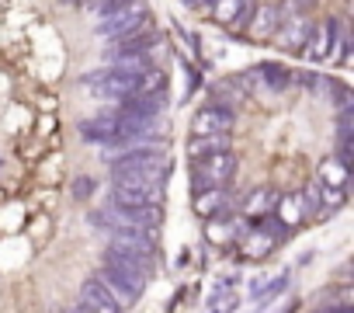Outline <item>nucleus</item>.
I'll return each instance as SVG.
<instances>
[{
	"mask_svg": "<svg viewBox=\"0 0 354 313\" xmlns=\"http://www.w3.org/2000/svg\"><path fill=\"white\" fill-rule=\"evenodd\" d=\"M188 8H209V0H185Z\"/></svg>",
	"mask_w": 354,
	"mask_h": 313,
	"instance_id": "nucleus-28",
	"label": "nucleus"
},
{
	"mask_svg": "<svg viewBox=\"0 0 354 313\" xmlns=\"http://www.w3.org/2000/svg\"><path fill=\"white\" fill-rule=\"evenodd\" d=\"M108 251H118L146 268H153V254H156V237L142 233V230H108Z\"/></svg>",
	"mask_w": 354,
	"mask_h": 313,
	"instance_id": "nucleus-7",
	"label": "nucleus"
},
{
	"mask_svg": "<svg viewBox=\"0 0 354 313\" xmlns=\"http://www.w3.org/2000/svg\"><path fill=\"white\" fill-rule=\"evenodd\" d=\"M163 195L167 192H156V188H132V185L111 181V202L115 206H163Z\"/></svg>",
	"mask_w": 354,
	"mask_h": 313,
	"instance_id": "nucleus-16",
	"label": "nucleus"
},
{
	"mask_svg": "<svg viewBox=\"0 0 354 313\" xmlns=\"http://www.w3.org/2000/svg\"><path fill=\"white\" fill-rule=\"evenodd\" d=\"M111 178L118 175H163L170 178V156L163 150H125L122 156H111Z\"/></svg>",
	"mask_w": 354,
	"mask_h": 313,
	"instance_id": "nucleus-6",
	"label": "nucleus"
},
{
	"mask_svg": "<svg viewBox=\"0 0 354 313\" xmlns=\"http://www.w3.org/2000/svg\"><path fill=\"white\" fill-rule=\"evenodd\" d=\"M250 11H254V0H209L212 21L223 28H233V32H243Z\"/></svg>",
	"mask_w": 354,
	"mask_h": 313,
	"instance_id": "nucleus-12",
	"label": "nucleus"
},
{
	"mask_svg": "<svg viewBox=\"0 0 354 313\" xmlns=\"http://www.w3.org/2000/svg\"><path fill=\"white\" fill-rule=\"evenodd\" d=\"M91 192H94V181H91V178H80V181L73 185V195H77L80 202H84V199L91 195Z\"/></svg>",
	"mask_w": 354,
	"mask_h": 313,
	"instance_id": "nucleus-26",
	"label": "nucleus"
},
{
	"mask_svg": "<svg viewBox=\"0 0 354 313\" xmlns=\"http://www.w3.org/2000/svg\"><path fill=\"white\" fill-rule=\"evenodd\" d=\"M278 21H281V4H254L243 32L254 39V42H271L274 32H278Z\"/></svg>",
	"mask_w": 354,
	"mask_h": 313,
	"instance_id": "nucleus-11",
	"label": "nucleus"
},
{
	"mask_svg": "<svg viewBox=\"0 0 354 313\" xmlns=\"http://www.w3.org/2000/svg\"><path fill=\"white\" fill-rule=\"evenodd\" d=\"M230 136H192V143H188V156L192 161H198V156H209V153H223V150H230Z\"/></svg>",
	"mask_w": 354,
	"mask_h": 313,
	"instance_id": "nucleus-22",
	"label": "nucleus"
},
{
	"mask_svg": "<svg viewBox=\"0 0 354 313\" xmlns=\"http://www.w3.org/2000/svg\"><path fill=\"white\" fill-rule=\"evenodd\" d=\"M149 271H153V268H146V265H139V261H132V258H125V254H118V251H108L104 261H101L97 278H101V285L111 292V299L125 310V306H132V303L142 299Z\"/></svg>",
	"mask_w": 354,
	"mask_h": 313,
	"instance_id": "nucleus-1",
	"label": "nucleus"
},
{
	"mask_svg": "<svg viewBox=\"0 0 354 313\" xmlns=\"http://www.w3.org/2000/svg\"><path fill=\"white\" fill-rule=\"evenodd\" d=\"M309 32H313V21L306 11H285L281 8V21H278V32H274V46L285 49V53H302L306 42H309Z\"/></svg>",
	"mask_w": 354,
	"mask_h": 313,
	"instance_id": "nucleus-9",
	"label": "nucleus"
},
{
	"mask_svg": "<svg viewBox=\"0 0 354 313\" xmlns=\"http://www.w3.org/2000/svg\"><path fill=\"white\" fill-rule=\"evenodd\" d=\"M236 244H240V254H243V258H250V261H261V258H268V254L278 247V237H274V233H271L264 223H257L254 230H243Z\"/></svg>",
	"mask_w": 354,
	"mask_h": 313,
	"instance_id": "nucleus-14",
	"label": "nucleus"
},
{
	"mask_svg": "<svg viewBox=\"0 0 354 313\" xmlns=\"http://www.w3.org/2000/svg\"><path fill=\"white\" fill-rule=\"evenodd\" d=\"M139 28H149V8L146 0H132V4H122V8H111L101 15L97 21V35L104 42H115L122 35H132Z\"/></svg>",
	"mask_w": 354,
	"mask_h": 313,
	"instance_id": "nucleus-3",
	"label": "nucleus"
},
{
	"mask_svg": "<svg viewBox=\"0 0 354 313\" xmlns=\"http://www.w3.org/2000/svg\"><path fill=\"white\" fill-rule=\"evenodd\" d=\"M330 313H354L351 306H340V310H330Z\"/></svg>",
	"mask_w": 354,
	"mask_h": 313,
	"instance_id": "nucleus-30",
	"label": "nucleus"
},
{
	"mask_svg": "<svg viewBox=\"0 0 354 313\" xmlns=\"http://www.w3.org/2000/svg\"><path fill=\"white\" fill-rule=\"evenodd\" d=\"M319 185L326 188H344L347 185V164H340L337 156H326L319 164Z\"/></svg>",
	"mask_w": 354,
	"mask_h": 313,
	"instance_id": "nucleus-23",
	"label": "nucleus"
},
{
	"mask_svg": "<svg viewBox=\"0 0 354 313\" xmlns=\"http://www.w3.org/2000/svg\"><path fill=\"white\" fill-rule=\"evenodd\" d=\"M240 303V296L233 292V278L230 282H219L216 292H212V303H209V313H233Z\"/></svg>",
	"mask_w": 354,
	"mask_h": 313,
	"instance_id": "nucleus-24",
	"label": "nucleus"
},
{
	"mask_svg": "<svg viewBox=\"0 0 354 313\" xmlns=\"http://www.w3.org/2000/svg\"><path fill=\"white\" fill-rule=\"evenodd\" d=\"M94 226L104 230H142V233H156L163 226V206H115L108 202L104 209L91 213Z\"/></svg>",
	"mask_w": 354,
	"mask_h": 313,
	"instance_id": "nucleus-2",
	"label": "nucleus"
},
{
	"mask_svg": "<svg viewBox=\"0 0 354 313\" xmlns=\"http://www.w3.org/2000/svg\"><path fill=\"white\" fill-rule=\"evenodd\" d=\"M302 53H306L309 63H326V60H333V56L347 60V32L340 28L337 18H326V21L313 25L309 42H306Z\"/></svg>",
	"mask_w": 354,
	"mask_h": 313,
	"instance_id": "nucleus-4",
	"label": "nucleus"
},
{
	"mask_svg": "<svg viewBox=\"0 0 354 313\" xmlns=\"http://www.w3.org/2000/svg\"><path fill=\"white\" fill-rule=\"evenodd\" d=\"M254 87V91H288V84H292V73L285 70V66H278V63H264V66H254L247 77H243V87Z\"/></svg>",
	"mask_w": 354,
	"mask_h": 313,
	"instance_id": "nucleus-13",
	"label": "nucleus"
},
{
	"mask_svg": "<svg viewBox=\"0 0 354 313\" xmlns=\"http://www.w3.org/2000/svg\"><path fill=\"white\" fill-rule=\"evenodd\" d=\"M70 4H73V0H70Z\"/></svg>",
	"mask_w": 354,
	"mask_h": 313,
	"instance_id": "nucleus-31",
	"label": "nucleus"
},
{
	"mask_svg": "<svg viewBox=\"0 0 354 313\" xmlns=\"http://www.w3.org/2000/svg\"><path fill=\"white\" fill-rule=\"evenodd\" d=\"M274 216L292 230L299 220H306V206H302V192L299 195H278V206H274Z\"/></svg>",
	"mask_w": 354,
	"mask_h": 313,
	"instance_id": "nucleus-21",
	"label": "nucleus"
},
{
	"mask_svg": "<svg viewBox=\"0 0 354 313\" xmlns=\"http://www.w3.org/2000/svg\"><path fill=\"white\" fill-rule=\"evenodd\" d=\"M236 175V153L233 150H223V153H209V156H198L192 161V185L195 192L202 188H226Z\"/></svg>",
	"mask_w": 354,
	"mask_h": 313,
	"instance_id": "nucleus-5",
	"label": "nucleus"
},
{
	"mask_svg": "<svg viewBox=\"0 0 354 313\" xmlns=\"http://www.w3.org/2000/svg\"><path fill=\"white\" fill-rule=\"evenodd\" d=\"M243 230H247V226H243V220H233L230 213H223V216L209 220V226H205V237H209V244H216V247H226V244H236Z\"/></svg>",
	"mask_w": 354,
	"mask_h": 313,
	"instance_id": "nucleus-19",
	"label": "nucleus"
},
{
	"mask_svg": "<svg viewBox=\"0 0 354 313\" xmlns=\"http://www.w3.org/2000/svg\"><path fill=\"white\" fill-rule=\"evenodd\" d=\"M192 209L202 220H216V216L230 213V192L226 188H202V192H195V206Z\"/></svg>",
	"mask_w": 354,
	"mask_h": 313,
	"instance_id": "nucleus-18",
	"label": "nucleus"
},
{
	"mask_svg": "<svg viewBox=\"0 0 354 313\" xmlns=\"http://www.w3.org/2000/svg\"><path fill=\"white\" fill-rule=\"evenodd\" d=\"M80 136L97 143V146H115L118 143V111L111 115H94L80 122Z\"/></svg>",
	"mask_w": 354,
	"mask_h": 313,
	"instance_id": "nucleus-15",
	"label": "nucleus"
},
{
	"mask_svg": "<svg viewBox=\"0 0 354 313\" xmlns=\"http://www.w3.org/2000/svg\"><path fill=\"white\" fill-rule=\"evenodd\" d=\"M63 313H91V310H87V306L80 303V306H73V310H63Z\"/></svg>",
	"mask_w": 354,
	"mask_h": 313,
	"instance_id": "nucleus-29",
	"label": "nucleus"
},
{
	"mask_svg": "<svg viewBox=\"0 0 354 313\" xmlns=\"http://www.w3.org/2000/svg\"><path fill=\"white\" fill-rule=\"evenodd\" d=\"M80 303L91 310V313H122V306L111 299V292L101 285V278L94 275V278H87L84 285H80Z\"/></svg>",
	"mask_w": 354,
	"mask_h": 313,
	"instance_id": "nucleus-17",
	"label": "nucleus"
},
{
	"mask_svg": "<svg viewBox=\"0 0 354 313\" xmlns=\"http://www.w3.org/2000/svg\"><path fill=\"white\" fill-rule=\"evenodd\" d=\"M94 98H104V101H129L132 94H136V80L132 77H122V73H115L111 66H104V70H94V73H87L84 80H80Z\"/></svg>",
	"mask_w": 354,
	"mask_h": 313,
	"instance_id": "nucleus-8",
	"label": "nucleus"
},
{
	"mask_svg": "<svg viewBox=\"0 0 354 313\" xmlns=\"http://www.w3.org/2000/svg\"><path fill=\"white\" fill-rule=\"evenodd\" d=\"M233 122L236 115L223 105H205L195 111L192 118V136H230L233 132Z\"/></svg>",
	"mask_w": 354,
	"mask_h": 313,
	"instance_id": "nucleus-10",
	"label": "nucleus"
},
{
	"mask_svg": "<svg viewBox=\"0 0 354 313\" xmlns=\"http://www.w3.org/2000/svg\"><path fill=\"white\" fill-rule=\"evenodd\" d=\"M316 4V0H288V4H281L285 11H309Z\"/></svg>",
	"mask_w": 354,
	"mask_h": 313,
	"instance_id": "nucleus-27",
	"label": "nucleus"
},
{
	"mask_svg": "<svg viewBox=\"0 0 354 313\" xmlns=\"http://www.w3.org/2000/svg\"><path fill=\"white\" fill-rule=\"evenodd\" d=\"M274 206H278V192H274V188H257V192H250V199L243 202V216L257 223V220L271 216Z\"/></svg>",
	"mask_w": 354,
	"mask_h": 313,
	"instance_id": "nucleus-20",
	"label": "nucleus"
},
{
	"mask_svg": "<svg viewBox=\"0 0 354 313\" xmlns=\"http://www.w3.org/2000/svg\"><path fill=\"white\" fill-rule=\"evenodd\" d=\"M323 87L330 91V98H333L340 108H351V87H347V84H340V80H330V77H326V80H323Z\"/></svg>",
	"mask_w": 354,
	"mask_h": 313,
	"instance_id": "nucleus-25",
	"label": "nucleus"
}]
</instances>
